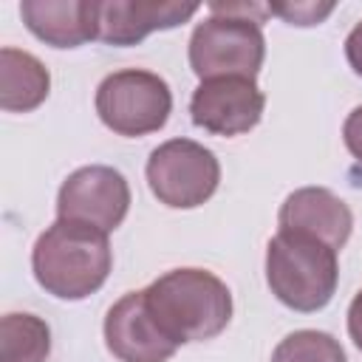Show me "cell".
I'll return each instance as SVG.
<instances>
[{"label":"cell","mask_w":362,"mask_h":362,"mask_svg":"<svg viewBox=\"0 0 362 362\" xmlns=\"http://www.w3.org/2000/svg\"><path fill=\"white\" fill-rule=\"evenodd\" d=\"M113 252L107 232L57 218L31 249L37 283L59 300H85L99 291L110 274Z\"/></svg>","instance_id":"cell-1"},{"label":"cell","mask_w":362,"mask_h":362,"mask_svg":"<svg viewBox=\"0 0 362 362\" xmlns=\"http://www.w3.org/2000/svg\"><path fill=\"white\" fill-rule=\"evenodd\" d=\"M144 297L158 328L178 348L215 339L232 320V294L206 269H173L156 277L144 288Z\"/></svg>","instance_id":"cell-2"},{"label":"cell","mask_w":362,"mask_h":362,"mask_svg":"<svg viewBox=\"0 0 362 362\" xmlns=\"http://www.w3.org/2000/svg\"><path fill=\"white\" fill-rule=\"evenodd\" d=\"M266 283L291 311H320L339 283L337 249L305 232L280 229L266 246Z\"/></svg>","instance_id":"cell-3"},{"label":"cell","mask_w":362,"mask_h":362,"mask_svg":"<svg viewBox=\"0 0 362 362\" xmlns=\"http://www.w3.org/2000/svg\"><path fill=\"white\" fill-rule=\"evenodd\" d=\"M266 59V40L257 20L212 14L189 37V68L206 82L218 76L255 79Z\"/></svg>","instance_id":"cell-4"},{"label":"cell","mask_w":362,"mask_h":362,"mask_svg":"<svg viewBox=\"0 0 362 362\" xmlns=\"http://www.w3.org/2000/svg\"><path fill=\"white\" fill-rule=\"evenodd\" d=\"M173 110L170 85L144 68L107 74L96 88V113L116 136H147L167 124Z\"/></svg>","instance_id":"cell-5"},{"label":"cell","mask_w":362,"mask_h":362,"mask_svg":"<svg viewBox=\"0 0 362 362\" xmlns=\"http://www.w3.org/2000/svg\"><path fill=\"white\" fill-rule=\"evenodd\" d=\"M147 184L158 204L170 209H195L209 201L221 181L215 153L192 139H170L147 158Z\"/></svg>","instance_id":"cell-6"},{"label":"cell","mask_w":362,"mask_h":362,"mask_svg":"<svg viewBox=\"0 0 362 362\" xmlns=\"http://www.w3.org/2000/svg\"><path fill=\"white\" fill-rule=\"evenodd\" d=\"M130 209L127 178L107 164H88L74 170L57 195V218L79 221L102 232H113Z\"/></svg>","instance_id":"cell-7"},{"label":"cell","mask_w":362,"mask_h":362,"mask_svg":"<svg viewBox=\"0 0 362 362\" xmlns=\"http://www.w3.org/2000/svg\"><path fill=\"white\" fill-rule=\"evenodd\" d=\"M266 107V96L255 79L218 76L206 79L192 90L189 116L192 124L212 136H243L249 133Z\"/></svg>","instance_id":"cell-8"},{"label":"cell","mask_w":362,"mask_h":362,"mask_svg":"<svg viewBox=\"0 0 362 362\" xmlns=\"http://www.w3.org/2000/svg\"><path fill=\"white\" fill-rule=\"evenodd\" d=\"M105 345L119 362H167L178 345L158 328L144 288L119 297L105 317Z\"/></svg>","instance_id":"cell-9"},{"label":"cell","mask_w":362,"mask_h":362,"mask_svg":"<svg viewBox=\"0 0 362 362\" xmlns=\"http://www.w3.org/2000/svg\"><path fill=\"white\" fill-rule=\"evenodd\" d=\"M198 11V3L175 0H105L99 3V40L107 45H136L153 31L175 28Z\"/></svg>","instance_id":"cell-10"},{"label":"cell","mask_w":362,"mask_h":362,"mask_svg":"<svg viewBox=\"0 0 362 362\" xmlns=\"http://www.w3.org/2000/svg\"><path fill=\"white\" fill-rule=\"evenodd\" d=\"M277 223H280V229L305 232L339 252L351 238L354 215H351V206L331 189L300 187L283 201Z\"/></svg>","instance_id":"cell-11"},{"label":"cell","mask_w":362,"mask_h":362,"mask_svg":"<svg viewBox=\"0 0 362 362\" xmlns=\"http://www.w3.org/2000/svg\"><path fill=\"white\" fill-rule=\"evenodd\" d=\"M25 28L54 48H76L99 37V0H23Z\"/></svg>","instance_id":"cell-12"},{"label":"cell","mask_w":362,"mask_h":362,"mask_svg":"<svg viewBox=\"0 0 362 362\" xmlns=\"http://www.w3.org/2000/svg\"><path fill=\"white\" fill-rule=\"evenodd\" d=\"M48 68L28 51L6 45L0 51V107L8 113H28L48 99Z\"/></svg>","instance_id":"cell-13"},{"label":"cell","mask_w":362,"mask_h":362,"mask_svg":"<svg viewBox=\"0 0 362 362\" xmlns=\"http://www.w3.org/2000/svg\"><path fill=\"white\" fill-rule=\"evenodd\" d=\"M51 328L34 314H6L0 320V362H45Z\"/></svg>","instance_id":"cell-14"},{"label":"cell","mask_w":362,"mask_h":362,"mask_svg":"<svg viewBox=\"0 0 362 362\" xmlns=\"http://www.w3.org/2000/svg\"><path fill=\"white\" fill-rule=\"evenodd\" d=\"M272 362H348V356L331 334L303 328L277 342Z\"/></svg>","instance_id":"cell-15"},{"label":"cell","mask_w":362,"mask_h":362,"mask_svg":"<svg viewBox=\"0 0 362 362\" xmlns=\"http://www.w3.org/2000/svg\"><path fill=\"white\" fill-rule=\"evenodd\" d=\"M331 11H334V3H322V6H317V3H288V6L274 3V6H269V14H280L291 25H317Z\"/></svg>","instance_id":"cell-16"},{"label":"cell","mask_w":362,"mask_h":362,"mask_svg":"<svg viewBox=\"0 0 362 362\" xmlns=\"http://www.w3.org/2000/svg\"><path fill=\"white\" fill-rule=\"evenodd\" d=\"M342 141H345L348 153H351L356 161H362V105H356V107L348 113V119H345V124H342Z\"/></svg>","instance_id":"cell-17"},{"label":"cell","mask_w":362,"mask_h":362,"mask_svg":"<svg viewBox=\"0 0 362 362\" xmlns=\"http://www.w3.org/2000/svg\"><path fill=\"white\" fill-rule=\"evenodd\" d=\"M345 59L354 68L356 76H362V20L351 28V34L345 37Z\"/></svg>","instance_id":"cell-18"},{"label":"cell","mask_w":362,"mask_h":362,"mask_svg":"<svg viewBox=\"0 0 362 362\" xmlns=\"http://www.w3.org/2000/svg\"><path fill=\"white\" fill-rule=\"evenodd\" d=\"M348 334H351L354 345L362 351V288L356 291V297L348 305Z\"/></svg>","instance_id":"cell-19"}]
</instances>
